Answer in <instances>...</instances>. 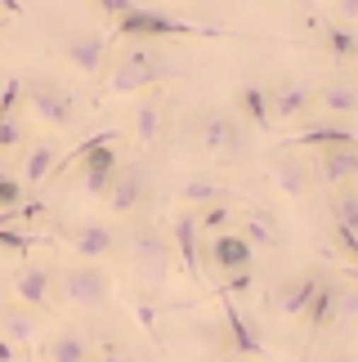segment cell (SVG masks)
Listing matches in <instances>:
<instances>
[{
  "instance_id": "cell-1",
  "label": "cell",
  "mask_w": 358,
  "mask_h": 362,
  "mask_svg": "<svg viewBox=\"0 0 358 362\" xmlns=\"http://www.w3.org/2000/svg\"><path fill=\"white\" fill-rule=\"evenodd\" d=\"M126 255H130L134 273H139L148 286H161L171 277V269H175V246H171V238L157 224H148V219H134V224H130Z\"/></svg>"
},
{
  "instance_id": "cell-2",
  "label": "cell",
  "mask_w": 358,
  "mask_h": 362,
  "mask_svg": "<svg viewBox=\"0 0 358 362\" xmlns=\"http://www.w3.org/2000/svg\"><path fill=\"white\" fill-rule=\"evenodd\" d=\"M171 72H175V67H171V59H166L161 49L134 45V49H126V54L117 59L112 76H108V94H144V90L161 86Z\"/></svg>"
},
{
  "instance_id": "cell-3",
  "label": "cell",
  "mask_w": 358,
  "mask_h": 362,
  "mask_svg": "<svg viewBox=\"0 0 358 362\" xmlns=\"http://www.w3.org/2000/svg\"><path fill=\"white\" fill-rule=\"evenodd\" d=\"M117 36H126V40H171V36H215V32L188 23V18H175V13L157 9V5H134L117 18Z\"/></svg>"
},
{
  "instance_id": "cell-4",
  "label": "cell",
  "mask_w": 358,
  "mask_h": 362,
  "mask_svg": "<svg viewBox=\"0 0 358 362\" xmlns=\"http://www.w3.org/2000/svg\"><path fill=\"white\" fill-rule=\"evenodd\" d=\"M23 103L32 107L45 125H54V130H72L76 117H81L76 94L63 90L59 81H50V76H32V81L23 76Z\"/></svg>"
},
{
  "instance_id": "cell-5",
  "label": "cell",
  "mask_w": 358,
  "mask_h": 362,
  "mask_svg": "<svg viewBox=\"0 0 358 362\" xmlns=\"http://www.w3.org/2000/svg\"><path fill=\"white\" fill-rule=\"evenodd\" d=\"M54 282H59L63 300L76 304V309H103V304L112 300V273H108L103 264H90V259L67 264Z\"/></svg>"
},
{
  "instance_id": "cell-6",
  "label": "cell",
  "mask_w": 358,
  "mask_h": 362,
  "mask_svg": "<svg viewBox=\"0 0 358 362\" xmlns=\"http://www.w3.org/2000/svg\"><path fill=\"white\" fill-rule=\"evenodd\" d=\"M197 148L202 152H211V157H224V161H238L242 152H246V130H242V121L224 112V107H206V112L197 117Z\"/></svg>"
},
{
  "instance_id": "cell-7",
  "label": "cell",
  "mask_w": 358,
  "mask_h": 362,
  "mask_svg": "<svg viewBox=\"0 0 358 362\" xmlns=\"http://www.w3.org/2000/svg\"><path fill=\"white\" fill-rule=\"evenodd\" d=\"M59 233L67 238V246H72L81 259H90V264H103L108 255H117V250H121L117 228L94 224V219H86V224H72V228H59Z\"/></svg>"
},
{
  "instance_id": "cell-8",
  "label": "cell",
  "mask_w": 358,
  "mask_h": 362,
  "mask_svg": "<svg viewBox=\"0 0 358 362\" xmlns=\"http://www.w3.org/2000/svg\"><path fill=\"white\" fill-rule=\"evenodd\" d=\"M206 259H211L215 273H246L255 264V246L242 238V233H211L206 242Z\"/></svg>"
},
{
  "instance_id": "cell-9",
  "label": "cell",
  "mask_w": 358,
  "mask_h": 362,
  "mask_svg": "<svg viewBox=\"0 0 358 362\" xmlns=\"http://www.w3.org/2000/svg\"><path fill=\"white\" fill-rule=\"evenodd\" d=\"M103 202H108V211L112 215H134L139 206L148 202V175H144V165H121L117 179H112V188L103 192Z\"/></svg>"
},
{
  "instance_id": "cell-10",
  "label": "cell",
  "mask_w": 358,
  "mask_h": 362,
  "mask_svg": "<svg viewBox=\"0 0 358 362\" xmlns=\"http://www.w3.org/2000/svg\"><path fill=\"white\" fill-rule=\"evenodd\" d=\"M202 228H197V211H179L171 219V246L179 264H184V273L192 277V282H202Z\"/></svg>"
},
{
  "instance_id": "cell-11",
  "label": "cell",
  "mask_w": 358,
  "mask_h": 362,
  "mask_svg": "<svg viewBox=\"0 0 358 362\" xmlns=\"http://www.w3.org/2000/svg\"><path fill=\"white\" fill-rule=\"evenodd\" d=\"M318 282H323V273H296V277H287V282L273 286L269 309L282 313V317H305V309H309V300H313V291H318Z\"/></svg>"
},
{
  "instance_id": "cell-12",
  "label": "cell",
  "mask_w": 358,
  "mask_h": 362,
  "mask_svg": "<svg viewBox=\"0 0 358 362\" xmlns=\"http://www.w3.org/2000/svg\"><path fill=\"white\" fill-rule=\"evenodd\" d=\"M121 170V157H117V144H99L81 157V184H86L90 197H103L112 188V179Z\"/></svg>"
},
{
  "instance_id": "cell-13",
  "label": "cell",
  "mask_w": 358,
  "mask_h": 362,
  "mask_svg": "<svg viewBox=\"0 0 358 362\" xmlns=\"http://www.w3.org/2000/svg\"><path fill=\"white\" fill-rule=\"evenodd\" d=\"M354 144H358L354 125L336 121V117H327V121H318V125H309V130L291 134L282 148H318V152H327V148H354Z\"/></svg>"
},
{
  "instance_id": "cell-14",
  "label": "cell",
  "mask_w": 358,
  "mask_h": 362,
  "mask_svg": "<svg viewBox=\"0 0 358 362\" xmlns=\"http://www.w3.org/2000/svg\"><path fill=\"white\" fill-rule=\"evenodd\" d=\"M313 179H323L327 188H350L358 184V144L354 148H327L313 161Z\"/></svg>"
},
{
  "instance_id": "cell-15",
  "label": "cell",
  "mask_w": 358,
  "mask_h": 362,
  "mask_svg": "<svg viewBox=\"0 0 358 362\" xmlns=\"http://www.w3.org/2000/svg\"><path fill=\"white\" fill-rule=\"evenodd\" d=\"M54 269H45V264H23L18 273H13V296H18V304H27V309H50V296H54Z\"/></svg>"
},
{
  "instance_id": "cell-16",
  "label": "cell",
  "mask_w": 358,
  "mask_h": 362,
  "mask_svg": "<svg viewBox=\"0 0 358 362\" xmlns=\"http://www.w3.org/2000/svg\"><path fill=\"white\" fill-rule=\"evenodd\" d=\"M63 59L72 63L81 76H99V72H103V59H108V40L94 36V32L63 36Z\"/></svg>"
},
{
  "instance_id": "cell-17",
  "label": "cell",
  "mask_w": 358,
  "mask_h": 362,
  "mask_svg": "<svg viewBox=\"0 0 358 362\" xmlns=\"http://www.w3.org/2000/svg\"><path fill=\"white\" fill-rule=\"evenodd\" d=\"M269 112L282 117V121H296V117H309L313 107V90L309 86H296V81H278V86H269Z\"/></svg>"
},
{
  "instance_id": "cell-18",
  "label": "cell",
  "mask_w": 358,
  "mask_h": 362,
  "mask_svg": "<svg viewBox=\"0 0 358 362\" xmlns=\"http://www.w3.org/2000/svg\"><path fill=\"white\" fill-rule=\"evenodd\" d=\"M224 300V322H229V340H233V354H246V358H260L265 354V340H260L255 322L246 317L238 304H233V296H219Z\"/></svg>"
},
{
  "instance_id": "cell-19",
  "label": "cell",
  "mask_w": 358,
  "mask_h": 362,
  "mask_svg": "<svg viewBox=\"0 0 358 362\" xmlns=\"http://www.w3.org/2000/svg\"><path fill=\"white\" fill-rule=\"evenodd\" d=\"M36 327H40L36 309H27V304H0V331L13 340V349H32Z\"/></svg>"
},
{
  "instance_id": "cell-20",
  "label": "cell",
  "mask_w": 358,
  "mask_h": 362,
  "mask_svg": "<svg viewBox=\"0 0 358 362\" xmlns=\"http://www.w3.org/2000/svg\"><path fill=\"white\" fill-rule=\"evenodd\" d=\"M273 184H278L287 197H305L309 184H313V165L291 157V152H282V157L273 161Z\"/></svg>"
},
{
  "instance_id": "cell-21",
  "label": "cell",
  "mask_w": 358,
  "mask_h": 362,
  "mask_svg": "<svg viewBox=\"0 0 358 362\" xmlns=\"http://www.w3.org/2000/svg\"><path fill=\"white\" fill-rule=\"evenodd\" d=\"M313 103H318L327 117L345 121L350 112H358V86L354 81H327L323 90H313Z\"/></svg>"
},
{
  "instance_id": "cell-22",
  "label": "cell",
  "mask_w": 358,
  "mask_h": 362,
  "mask_svg": "<svg viewBox=\"0 0 358 362\" xmlns=\"http://www.w3.org/2000/svg\"><path fill=\"white\" fill-rule=\"evenodd\" d=\"M45 358L50 362H90V336L76 327H63L54 331L50 344H45Z\"/></svg>"
},
{
  "instance_id": "cell-23",
  "label": "cell",
  "mask_w": 358,
  "mask_h": 362,
  "mask_svg": "<svg viewBox=\"0 0 358 362\" xmlns=\"http://www.w3.org/2000/svg\"><path fill=\"white\" fill-rule=\"evenodd\" d=\"M332 331H354L358 327V277L350 282H336V296H332Z\"/></svg>"
},
{
  "instance_id": "cell-24",
  "label": "cell",
  "mask_w": 358,
  "mask_h": 362,
  "mask_svg": "<svg viewBox=\"0 0 358 362\" xmlns=\"http://www.w3.org/2000/svg\"><path fill=\"white\" fill-rule=\"evenodd\" d=\"M54 165H59V144H36L23 161V184H50L54 179Z\"/></svg>"
},
{
  "instance_id": "cell-25",
  "label": "cell",
  "mask_w": 358,
  "mask_h": 362,
  "mask_svg": "<svg viewBox=\"0 0 358 362\" xmlns=\"http://www.w3.org/2000/svg\"><path fill=\"white\" fill-rule=\"evenodd\" d=\"M242 238L251 242L255 250H278V246H282V233H278V224H273L269 211H251V215H246Z\"/></svg>"
},
{
  "instance_id": "cell-26",
  "label": "cell",
  "mask_w": 358,
  "mask_h": 362,
  "mask_svg": "<svg viewBox=\"0 0 358 362\" xmlns=\"http://www.w3.org/2000/svg\"><path fill=\"white\" fill-rule=\"evenodd\" d=\"M238 107L246 112V121H251L255 130H269V125H273V112H269V94H265V86H242Z\"/></svg>"
},
{
  "instance_id": "cell-27",
  "label": "cell",
  "mask_w": 358,
  "mask_h": 362,
  "mask_svg": "<svg viewBox=\"0 0 358 362\" xmlns=\"http://www.w3.org/2000/svg\"><path fill=\"white\" fill-rule=\"evenodd\" d=\"M332 296H336V282H332V277H323L318 291H313V300H309V309H305V322H309L313 336L327 331V322H332Z\"/></svg>"
},
{
  "instance_id": "cell-28",
  "label": "cell",
  "mask_w": 358,
  "mask_h": 362,
  "mask_svg": "<svg viewBox=\"0 0 358 362\" xmlns=\"http://www.w3.org/2000/svg\"><path fill=\"white\" fill-rule=\"evenodd\" d=\"M161 134V103L157 99H144L134 107V139H139V148H153Z\"/></svg>"
},
{
  "instance_id": "cell-29",
  "label": "cell",
  "mask_w": 358,
  "mask_h": 362,
  "mask_svg": "<svg viewBox=\"0 0 358 362\" xmlns=\"http://www.w3.org/2000/svg\"><path fill=\"white\" fill-rule=\"evenodd\" d=\"M332 215H336V224L340 228H350L358 233V188H332Z\"/></svg>"
},
{
  "instance_id": "cell-30",
  "label": "cell",
  "mask_w": 358,
  "mask_h": 362,
  "mask_svg": "<svg viewBox=\"0 0 358 362\" xmlns=\"http://www.w3.org/2000/svg\"><path fill=\"white\" fill-rule=\"evenodd\" d=\"M179 197H184V206H215V202H229V192L219 184H211V179H188L179 188Z\"/></svg>"
},
{
  "instance_id": "cell-31",
  "label": "cell",
  "mask_w": 358,
  "mask_h": 362,
  "mask_svg": "<svg viewBox=\"0 0 358 362\" xmlns=\"http://www.w3.org/2000/svg\"><path fill=\"white\" fill-rule=\"evenodd\" d=\"M36 246H45V238H36V233H18L13 224H0V250H9V255H32Z\"/></svg>"
},
{
  "instance_id": "cell-32",
  "label": "cell",
  "mask_w": 358,
  "mask_h": 362,
  "mask_svg": "<svg viewBox=\"0 0 358 362\" xmlns=\"http://www.w3.org/2000/svg\"><path fill=\"white\" fill-rule=\"evenodd\" d=\"M229 224H233L229 202H215V206H202V211H197V228L202 233H224Z\"/></svg>"
},
{
  "instance_id": "cell-33",
  "label": "cell",
  "mask_w": 358,
  "mask_h": 362,
  "mask_svg": "<svg viewBox=\"0 0 358 362\" xmlns=\"http://www.w3.org/2000/svg\"><path fill=\"white\" fill-rule=\"evenodd\" d=\"M327 49H332L336 59H358V36L350 27H327Z\"/></svg>"
},
{
  "instance_id": "cell-34",
  "label": "cell",
  "mask_w": 358,
  "mask_h": 362,
  "mask_svg": "<svg viewBox=\"0 0 358 362\" xmlns=\"http://www.w3.org/2000/svg\"><path fill=\"white\" fill-rule=\"evenodd\" d=\"M23 197H27V184H23V179H13V175H5V170H0V215H5V211H13V206H23Z\"/></svg>"
},
{
  "instance_id": "cell-35",
  "label": "cell",
  "mask_w": 358,
  "mask_h": 362,
  "mask_svg": "<svg viewBox=\"0 0 358 362\" xmlns=\"http://www.w3.org/2000/svg\"><path fill=\"white\" fill-rule=\"evenodd\" d=\"M18 103H23V76H5V86H0V117H18Z\"/></svg>"
},
{
  "instance_id": "cell-36",
  "label": "cell",
  "mask_w": 358,
  "mask_h": 362,
  "mask_svg": "<svg viewBox=\"0 0 358 362\" xmlns=\"http://www.w3.org/2000/svg\"><path fill=\"white\" fill-rule=\"evenodd\" d=\"M18 144H23V121L18 117H0V152H9Z\"/></svg>"
},
{
  "instance_id": "cell-37",
  "label": "cell",
  "mask_w": 358,
  "mask_h": 362,
  "mask_svg": "<svg viewBox=\"0 0 358 362\" xmlns=\"http://www.w3.org/2000/svg\"><path fill=\"white\" fill-rule=\"evenodd\" d=\"M94 5H99V9L108 13V18H121L126 9H134V0H94Z\"/></svg>"
},
{
  "instance_id": "cell-38",
  "label": "cell",
  "mask_w": 358,
  "mask_h": 362,
  "mask_svg": "<svg viewBox=\"0 0 358 362\" xmlns=\"http://www.w3.org/2000/svg\"><path fill=\"white\" fill-rule=\"evenodd\" d=\"M0 362H18V349H13V340L0 331Z\"/></svg>"
},
{
  "instance_id": "cell-39",
  "label": "cell",
  "mask_w": 358,
  "mask_h": 362,
  "mask_svg": "<svg viewBox=\"0 0 358 362\" xmlns=\"http://www.w3.org/2000/svg\"><path fill=\"white\" fill-rule=\"evenodd\" d=\"M336 13L340 18H358V0H336Z\"/></svg>"
},
{
  "instance_id": "cell-40",
  "label": "cell",
  "mask_w": 358,
  "mask_h": 362,
  "mask_svg": "<svg viewBox=\"0 0 358 362\" xmlns=\"http://www.w3.org/2000/svg\"><path fill=\"white\" fill-rule=\"evenodd\" d=\"M90 362H126V358H121V354H112V349H108L103 358H90Z\"/></svg>"
},
{
  "instance_id": "cell-41",
  "label": "cell",
  "mask_w": 358,
  "mask_h": 362,
  "mask_svg": "<svg viewBox=\"0 0 358 362\" xmlns=\"http://www.w3.org/2000/svg\"><path fill=\"white\" fill-rule=\"evenodd\" d=\"M327 362H358L354 354H336V358H327Z\"/></svg>"
}]
</instances>
